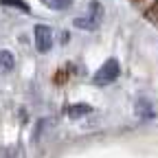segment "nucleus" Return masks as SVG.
Returning <instances> with one entry per match:
<instances>
[{
    "mask_svg": "<svg viewBox=\"0 0 158 158\" xmlns=\"http://www.w3.org/2000/svg\"><path fill=\"white\" fill-rule=\"evenodd\" d=\"M103 20V7L99 5V0H92L90 2V9H88V15H81V18H75L73 24L81 31H97L99 24Z\"/></svg>",
    "mask_w": 158,
    "mask_h": 158,
    "instance_id": "nucleus-1",
    "label": "nucleus"
},
{
    "mask_svg": "<svg viewBox=\"0 0 158 158\" xmlns=\"http://www.w3.org/2000/svg\"><path fill=\"white\" fill-rule=\"evenodd\" d=\"M118 75H121V66H118V62H116V59H108V62H103V66L94 73L92 81L97 86H108V84L116 81Z\"/></svg>",
    "mask_w": 158,
    "mask_h": 158,
    "instance_id": "nucleus-2",
    "label": "nucleus"
},
{
    "mask_svg": "<svg viewBox=\"0 0 158 158\" xmlns=\"http://www.w3.org/2000/svg\"><path fill=\"white\" fill-rule=\"evenodd\" d=\"M33 42H35V48L40 53L51 51V46H53V31L48 27H44V24H37L33 29Z\"/></svg>",
    "mask_w": 158,
    "mask_h": 158,
    "instance_id": "nucleus-3",
    "label": "nucleus"
},
{
    "mask_svg": "<svg viewBox=\"0 0 158 158\" xmlns=\"http://www.w3.org/2000/svg\"><path fill=\"white\" fill-rule=\"evenodd\" d=\"M90 112H92V108L88 103H75V106H66L64 108V114L68 118H79V116H86Z\"/></svg>",
    "mask_w": 158,
    "mask_h": 158,
    "instance_id": "nucleus-4",
    "label": "nucleus"
},
{
    "mask_svg": "<svg viewBox=\"0 0 158 158\" xmlns=\"http://www.w3.org/2000/svg\"><path fill=\"white\" fill-rule=\"evenodd\" d=\"M136 114L143 116V118H152L156 114V110H154V106L147 101V99H138L136 101Z\"/></svg>",
    "mask_w": 158,
    "mask_h": 158,
    "instance_id": "nucleus-5",
    "label": "nucleus"
},
{
    "mask_svg": "<svg viewBox=\"0 0 158 158\" xmlns=\"http://www.w3.org/2000/svg\"><path fill=\"white\" fill-rule=\"evenodd\" d=\"M15 66V57L9 51H0V73H9Z\"/></svg>",
    "mask_w": 158,
    "mask_h": 158,
    "instance_id": "nucleus-6",
    "label": "nucleus"
},
{
    "mask_svg": "<svg viewBox=\"0 0 158 158\" xmlns=\"http://www.w3.org/2000/svg\"><path fill=\"white\" fill-rule=\"evenodd\" d=\"M42 2L48 7V9H55V11H64L73 5V0H42Z\"/></svg>",
    "mask_w": 158,
    "mask_h": 158,
    "instance_id": "nucleus-7",
    "label": "nucleus"
},
{
    "mask_svg": "<svg viewBox=\"0 0 158 158\" xmlns=\"http://www.w3.org/2000/svg\"><path fill=\"white\" fill-rule=\"evenodd\" d=\"M0 5H13V7H20L22 11H29V7L22 2V0H0Z\"/></svg>",
    "mask_w": 158,
    "mask_h": 158,
    "instance_id": "nucleus-8",
    "label": "nucleus"
},
{
    "mask_svg": "<svg viewBox=\"0 0 158 158\" xmlns=\"http://www.w3.org/2000/svg\"><path fill=\"white\" fill-rule=\"evenodd\" d=\"M154 15H156V18H158V5H156V7H154Z\"/></svg>",
    "mask_w": 158,
    "mask_h": 158,
    "instance_id": "nucleus-9",
    "label": "nucleus"
}]
</instances>
